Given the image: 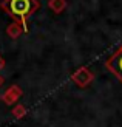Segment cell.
<instances>
[{
	"mask_svg": "<svg viewBox=\"0 0 122 127\" xmlns=\"http://www.w3.org/2000/svg\"><path fill=\"white\" fill-rule=\"evenodd\" d=\"M73 79L77 82L79 85H82V87H83V85H87L88 82L91 81V74H90L87 70H79V71L73 76Z\"/></svg>",
	"mask_w": 122,
	"mask_h": 127,
	"instance_id": "obj_4",
	"label": "cell"
},
{
	"mask_svg": "<svg viewBox=\"0 0 122 127\" xmlns=\"http://www.w3.org/2000/svg\"><path fill=\"white\" fill-rule=\"evenodd\" d=\"M22 31H23V28H20V25H19V22L11 23L9 27L6 28V33H8V36H9V37H12V39H16V37H19Z\"/></svg>",
	"mask_w": 122,
	"mask_h": 127,
	"instance_id": "obj_5",
	"label": "cell"
},
{
	"mask_svg": "<svg viewBox=\"0 0 122 127\" xmlns=\"http://www.w3.org/2000/svg\"><path fill=\"white\" fill-rule=\"evenodd\" d=\"M25 113H26V109H25V105H22V104H17L14 109H12V116L17 118V119L23 118Z\"/></svg>",
	"mask_w": 122,
	"mask_h": 127,
	"instance_id": "obj_6",
	"label": "cell"
},
{
	"mask_svg": "<svg viewBox=\"0 0 122 127\" xmlns=\"http://www.w3.org/2000/svg\"><path fill=\"white\" fill-rule=\"evenodd\" d=\"M20 96H22V90H20V88H19L17 85H11L8 90L3 93L2 101L5 104H8V105H12Z\"/></svg>",
	"mask_w": 122,
	"mask_h": 127,
	"instance_id": "obj_3",
	"label": "cell"
},
{
	"mask_svg": "<svg viewBox=\"0 0 122 127\" xmlns=\"http://www.w3.org/2000/svg\"><path fill=\"white\" fill-rule=\"evenodd\" d=\"M5 67V61H3V58H2V56H0V70H2Z\"/></svg>",
	"mask_w": 122,
	"mask_h": 127,
	"instance_id": "obj_7",
	"label": "cell"
},
{
	"mask_svg": "<svg viewBox=\"0 0 122 127\" xmlns=\"http://www.w3.org/2000/svg\"><path fill=\"white\" fill-rule=\"evenodd\" d=\"M39 8V3L36 0H5L2 2V9H5L9 16L16 17L17 22L22 23L23 33L28 31L26 19Z\"/></svg>",
	"mask_w": 122,
	"mask_h": 127,
	"instance_id": "obj_1",
	"label": "cell"
},
{
	"mask_svg": "<svg viewBox=\"0 0 122 127\" xmlns=\"http://www.w3.org/2000/svg\"><path fill=\"white\" fill-rule=\"evenodd\" d=\"M107 67L122 81V47L118 50V53H114L111 56L110 61H107Z\"/></svg>",
	"mask_w": 122,
	"mask_h": 127,
	"instance_id": "obj_2",
	"label": "cell"
},
{
	"mask_svg": "<svg viewBox=\"0 0 122 127\" xmlns=\"http://www.w3.org/2000/svg\"><path fill=\"white\" fill-rule=\"evenodd\" d=\"M3 84V78H2V76H0V85H2Z\"/></svg>",
	"mask_w": 122,
	"mask_h": 127,
	"instance_id": "obj_8",
	"label": "cell"
}]
</instances>
